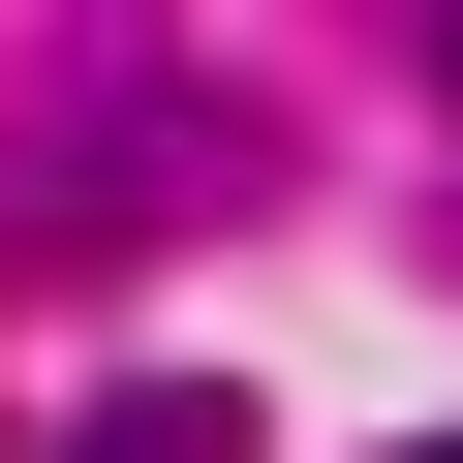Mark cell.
<instances>
[{
    "instance_id": "obj_1",
    "label": "cell",
    "mask_w": 463,
    "mask_h": 463,
    "mask_svg": "<svg viewBox=\"0 0 463 463\" xmlns=\"http://www.w3.org/2000/svg\"><path fill=\"white\" fill-rule=\"evenodd\" d=\"M93 463H248V402H93Z\"/></svg>"
},
{
    "instance_id": "obj_2",
    "label": "cell",
    "mask_w": 463,
    "mask_h": 463,
    "mask_svg": "<svg viewBox=\"0 0 463 463\" xmlns=\"http://www.w3.org/2000/svg\"><path fill=\"white\" fill-rule=\"evenodd\" d=\"M432 463H463V432H432Z\"/></svg>"
}]
</instances>
